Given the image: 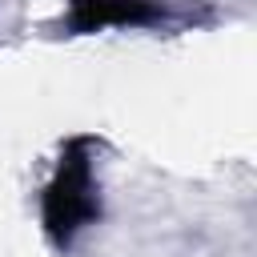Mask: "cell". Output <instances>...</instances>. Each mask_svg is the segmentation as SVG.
<instances>
[{"instance_id": "2", "label": "cell", "mask_w": 257, "mask_h": 257, "mask_svg": "<svg viewBox=\"0 0 257 257\" xmlns=\"http://www.w3.org/2000/svg\"><path fill=\"white\" fill-rule=\"evenodd\" d=\"M157 16V4L149 0H72L68 24L76 32H96L108 24H145Z\"/></svg>"}, {"instance_id": "1", "label": "cell", "mask_w": 257, "mask_h": 257, "mask_svg": "<svg viewBox=\"0 0 257 257\" xmlns=\"http://www.w3.org/2000/svg\"><path fill=\"white\" fill-rule=\"evenodd\" d=\"M96 213H100V205H96V185H92L88 141H72L60 157L56 177L44 189V229L52 241H68Z\"/></svg>"}]
</instances>
